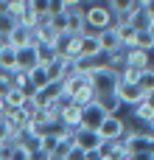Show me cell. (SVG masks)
Instances as JSON below:
<instances>
[{
    "mask_svg": "<svg viewBox=\"0 0 154 160\" xmlns=\"http://www.w3.org/2000/svg\"><path fill=\"white\" fill-rule=\"evenodd\" d=\"M121 141H123L129 158H140V155H152L154 152V135L152 132H132V129H126V135Z\"/></svg>",
    "mask_w": 154,
    "mask_h": 160,
    "instance_id": "1",
    "label": "cell"
},
{
    "mask_svg": "<svg viewBox=\"0 0 154 160\" xmlns=\"http://www.w3.org/2000/svg\"><path fill=\"white\" fill-rule=\"evenodd\" d=\"M84 20H87V28H95L93 34L107 31V28H112V25H115V17H112V11L107 8V3L87 6V8H84Z\"/></svg>",
    "mask_w": 154,
    "mask_h": 160,
    "instance_id": "2",
    "label": "cell"
},
{
    "mask_svg": "<svg viewBox=\"0 0 154 160\" xmlns=\"http://www.w3.org/2000/svg\"><path fill=\"white\" fill-rule=\"evenodd\" d=\"M95 132L101 135L104 143H112V141H121V138L126 135V124H123V118H118V115H107Z\"/></svg>",
    "mask_w": 154,
    "mask_h": 160,
    "instance_id": "3",
    "label": "cell"
},
{
    "mask_svg": "<svg viewBox=\"0 0 154 160\" xmlns=\"http://www.w3.org/2000/svg\"><path fill=\"white\" fill-rule=\"evenodd\" d=\"M73 141H76V146H79V149H84L87 155H98V152H101V146H104L101 135H98L95 129H84V127H79V129L73 132Z\"/></svg>",
    "mask_w": 154,
    "mask_h": 160,
    "instance_id": "4",
    "label": "cell"
},
{
    "mask_svg": "<svg viewBox=\"0 0 154 160\" xmlns=\"http://www.w3.org/2000/svg\"><path fill=\"white\" fill-rule=\"evenodd\" d=\"M104 53H101V45H98V37L93 34V31H87L84 37H81V42H79V65H84V62H98Z\"/></svg>",
    "mask_w": 154,
    "mask_h": 160,
    "instance_id": "5",
    "label": "cell"
},
{
    "mask_svg": "<svg viewBox=\"0 0 154 160\" xmlns=\"http://www.w3.org/2000/svg\"><path fill=\"white\" fill-rule=\"evenodd\" d=\"M59 37H62V34L53 28V22H51V20H42V22L34 28V42H36V45H45V48H56Z\"/></svg>",
    "mask_w": 154,
    "mask_h": 160,
    "instance_id": "6",
    "label": "cell"
},
{
    "mask_svg": "<svg viewBox=\"0 0 154 160\" xmlns=\"http://www.w3.org/2000/svg\"><path fill=\"white\" fill-rule=\"evenodd\" d=\"M59 127H65V129H79L81 127V107L79 104H73V101H67V104H62V110H59Z\"/></svg>",
    "mask_w": 154,
    "mask_h": 160,
    "instance_id": "7",
    "label": "cell"
},
{
    "mask_svg": "<svg viewBox=\"0 0 154 160\" xmlns=\"http://www.w3.org/2000/svg\"><path fill=\"white\" fill-rule=\"evenodd\" d=\"M123 68L149 70V68H152V53H146V51H137V48H123Z\"/></svg>",
    "mask_w": 154,
    "mask_h": 160,
    "instance_id": "8",
    "label": "cell"
},
{
    "mask_svg": "<svg viewBox=\"0 0 154 160\" xmlns=\"http://www.w3.org/2000/svg\"><path fill=\"white\" fill-rule=\"evenodd\" d=\"M3 42H6V45H11L14 51H22V48H28V45H34V31L17 22V28H14V31H11L8 37H6Z\"/></svg>",
    "mask_w": 154,
    "mask_h": 160,
    "instance_id": "9",
    "label": "cell"
},
{
    "mask_svg": "<svg viewBox=\"0 0 154 160\" xmlns=\"http://www.w3.org/2000/svg\"><path fill=\"white\" fill-rule=\"evenodd\" d=\"M115 96L121 98V107H135V104H140V101L146 98L143 90H140L137 84H118Z\"/></svg>",
    "mask_w": 154,
    "mask_h": 160,
    "instance_id": "10",
    "label": "cell"
},
{
    "mask_svg": "<svg viewBox=\"0 0 154 160\" xmlns=\"http://www.w3.org/2000/svg\"><path fill=\"white\" fill-rule=\"evenodd\" d=\"M104 118H107V112H104V107H101L98 101L81 110V127H84V129H98Z\"/></svg>",
    "mask_w": 154,
    "mask_h": 160,
    "instance_id": "11",
    "label": "cell"
},
{
    "mask_svg": "<svg viewBox=\"0 0 154 160\" xmlns=\"http://www.w3.org/2000/svg\"><path fill=\"white\" fill-rule=\"evenodd\" d=\"M132 118H135V121H140V124H146V127L152 129V124H154V96L143 98L140 104H135V107H132Z\"/></svg>",
    "mask_w": 154,
    "mask_h": 160,
    "instance_id": "12",
    "label": "cell"
},
{
    "mask_svg": "<svg viewBox=\"0 0 154 160\" xmlns=\"http://www.w3.org/2000/svg\"><path fill=\"white\" fill-rule=\"evenodd\" d=\"M95 37H98V45H101V53H104V56H112V53H118V51H121V39H118L115 28L98 31Z\"/></svg>",
    "mask_w": 154,
    "mask_h": 160,
    "instance_id": "13",
    "label": "cell"
},
{
    "mask_svg": "<svg viewBox=\"0 0 154 160\" xmlns=\"http://www.w3.org/2000/svg\"><path fill=\"white\" fill-rule=\"evenodd\" d=\"M67 34H70V37H84V34H87L84 8H73V11H67Z\"/></svg>",
    "mask_w": 154,
    "mask_h": 160,
    "instance_id": "14",
    "label": "cell"
},
{
    "mask_svg": "<svg viewBox=\"0 0 154 160\" xmlns=\"http://www.w3.org/2000/svg\"><path fill=\"white\" fill-rule=\"evenodd\" d=\"M28 79H31V93H42V90H48L53 82H51V70L48 68H42V65H36L31 73H28Z\"/></svg>",
    "mask_w": 154,
    "mask_h": 160,
    "instance_id": "15",
    "label": "cell"
},
{
    "mask_svg": "<svg viewBox=\"0 0 154 160\" xmlns=\"http://www.w3.org/2000/svg\"><path fill=\"white\" fill-rule=\"evenodd\" d=\"M34 68H36V42L28 45V48H22V51H17V70L31 73Z\"/></svg>",
    "mask_w": 154,
    "mask_h": 160,
    "instance_id": "16",
    "label": "cell"
},
{
    "mask_svg": "<svg viewBox=\"0 0 154 160\" xmlns=\"http://www.w3.org/2000/svg\"><path fill=\"white\" fill-rule=\"evenodd\" d=\"M95 101H98V93L93 90V84H90V82H84V84L76 90V96H73V104H79L81 110H84V107H90V104H95Z\"/></svg>",
    "mask_w": 154,
    "mask_h": 160,
    "instance_id": "17",
    "label": "cell"
},
{
    "mask_svg": "<svg viewBox=\"0 0 154 160\" xmlns=\"http://www.w3.org/2000/svg\"><path fill=\"white\" fill-rule=\"evenodd\" d=\"M17 70V51L11 45H0V73H14Z\"/></svg>",
    "mask_w": 154,
    "mask_h": 160,
    "instance_id": "18",
    "label": "cell"
},
{
    "mask_svg": "<svg viewBox=\"0 0 154 160\" xmlns=\"http://www.w3.org/2000/svg\"><path fill=\"white\" fill-rule=\"evenodd\" d=\"M129 28H135V31H152L154 28V20L146 14V8H140V11H135L132 17H129V22H126Z\"/></svg>",
    "mask_w": 154,
    "mask_h": 160,
    "instance_id": "19",
    "label": "cell"
},
{
    "mask_svg": "<svg viewBox=\"0 0 154 160\" xmlns=\"http://www.w3.org/2000/svg\"><path fill=\"white\" fill-rule=\"evenodd\" d=\"M112 28H115V34L121 39V48H132L135 45V37H137L135 28H129V25H112Z\"/></svg>",
    "mask_w": 154,
    "mask_h": 160,
    "instance_id": "20",
    "label": "cell"
},
{
    "mask_svg": "<svg viewBox=\"0 0 154 160\" xmlns=\"http://www.w3.org/2000/svg\"><path fill=\"white\" fill-rule=\"evenodd\" d=\"M132 48L152 53V51H154V34H152V31H137V37H135V45H132Z\"/></svg>",
    "mask_w": 154,
    "mask_h": 160,
    "instance_id": "21",
    "label": "cell"
},
{
    "mask_svg": "<svg viewBox=\"0 0 154 160\" xmlns=\"http://www.w3.org/2000/svg\"><path fill=\"white\" fill-rule=\"evenodd\" d=\"M3 101H6V107H8V110H22V104L28 101V93H22V90H14V87H11V93H8Z\"/></svg>",
    "mask_w": 154,
    "mask_h": 160,
    "instance_id": "22",
    "label": "cell"
},
{
    "mask_svg": "<svg viewBox=\"0 0 154 160\" xmlns=\"http://www.w3.org/2000/svg\"><path fill=\"white\" fill-rule=\"evenodd\" d=\"M137 87L143 90V96H146V98H149V96H154V68H149V70H143V73H140Z\"/></svg>",
    "mask_w": 154,
    "mask_h": 160,
    "instance_id": "23",
    "label": "cell"
},
{
    "mask_svg": "<svg viewBox=\"0 0 154 160\" xmlns=\"http://www.w3.org/2000/svg\"><path fill=\"white\" fill-rule=\"evenodd\" d=\"M11 76V84H14V90H22V93H28L31 96V79H28V73H22V70H14V73H8Z\"/></svg>",
    "mask_w": 154,
    "mask_h": 160,
    "instance_id": "24",
    "label": "cell"
},
{
    "mask_svg": "<svg viewBox=\"0 0 154 160\" xmlns=\"http://www.w3.org/2000/svg\"><path fill=\"white\" fill-rule=\"evenodd\" d=\"M14 28H17V20H14L8 11H0V37L6 39V37H8Z\"/></svg>",
    "mask_w": 154,
    "mask_h": 160,
    "instance_id": "25",
    "label": "cell"
},
{
    "mask_svg": "<svg viewBox=\"0 0 154 160\" xmlns=\"http://www.w3.org/2000/svg\"><path fill=\"white\" fill-rule=\"evenodd\" d=\"M11 87H14V84H11V76H8V73H0V98H6V96L11 93Z\"/></svg>",
    "mask_w": 154,
    "mask_h": 160,
    "instance_id": "26",
    "label": "cell"
},
{
    "mask_svg": "<svg viewBox=\"0 0 154 160\" xmlns=\"http://www.w3.org/2000/svg\"><path fill=\"white\" fill-rule=\"evenodd\" d=\"M90 155L84 152V149H79V146H70L67 149V155H65V160H87Z\"/></svg>",
    "mask_w": 154,
    "mask_h": 160,
    "instance_id": "27",
    "label": "cell"
},
{
    "mask_svg": "<svg viewBox=\"0 0 154 160\" xmlns=\"http://www.w3.org/2000/svg\"><path fill=\"white\" fill-rule=\"evenodd\" d=\"M28 160H51V155H48V152H42V149H34Z\"/></svg>",
    "mask_w": 154,
    "mask_h": 160,
    "instance_id": "28",
    "label": "cell"
},
{
    "mask_svg": "<svg viewBox=\"0 0 154 160\" xmlns=\"http://www.w3.org/2000/svg\"><path fill=\"white\" fill-rule=\"evenodd\" d=\"M143 8H146V14L154 20V0H143Z\"/></svg>",
    "mask_w": 154,
    "mask_h": 160,
    "instance_id": "29",
    "label": "cell"
},
{
    "mask_svg": "<svg viewBox=\"0 0 154 160\" xmlns=\"http://www.w3.org/2000/svg\"><path fill=\"white\" fill-rule=\"evenodd\" d=\"M95 158H98V160H118V158H112V155H109V152H107V149H104V146H101V152H98V155H95Z\"/></svg>",
    "mask_w": 154,
    "mask_h": 160,
    "instance_id": "30",
    "label": "cell"
},
{
    "mask_svg": "<svg viewBox=\"0 0 154 160\" xmlns=\"http://www.w3.org/2000/svg\"><path fill=\"white\" fill-rule=\"evenodd\" d=\"M6 155H8V143H0V160H6Z\"/></svg>",
    "mask_w": 154,
    "mask_h": 160,
    "instance_id": "31",
    "label": "cell"
},
{
    "mask_svg": "<svg viewBox=\"0 0 154 160\" xmlns=\"http://www.w3.org/2000/svg\"><path fill=\"white\" fill-rule=\"evenodd\" d=\"M6 110H8V107H6V101L0 98V118H3V112H6Z\"/></svg>",
    "mask_w": 154,
    "mask_h": 160,
    "instance_id": "32",
    "label": "cell"
},
{
    "mask_svg": "<svg viewBox=\"0 0 154 160\" xmlns=\"http://www.w3.org/2000/svg\"><path fill=\"white\" fill-rule=\"evenodd\" d=\"M149 132H152V135H154V124H152V129H149Z\"/></svg>",
    "mask_w": 154,
    "mask_h": 160,
    "instance_id": "33",
    "label": "cell"
},
{
    "mask_svg": "<svg viewBox=\"0 0 154 160\" xmlns=\"http://www.w3.org/2000/svg\"><path fill=\"white\" fill-rule=\"evenodd\" d=\"M152 160H154V152H152Z\"/></svg>",
    "mask_w": 154,
    "mask_h": 160,
    "instance_id": "34",
    "label": "cell"
},
{
    "mask_svg": "<svg viewBox=\"0 0 154 160\" xmlns=\"http://www.w3.org/2000/svg\"><path fill=\"white\" fill-rule=\"evenodd\" d=\"M0 39H3V37H0Z\"/></svg>",
    "mask_w": 154,
    "mask_h": 160,
    "instance_id": "35",
    "label": "cell"
}]
</instances>
